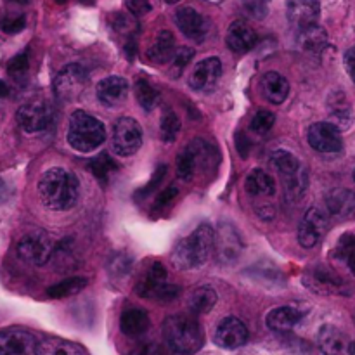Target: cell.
I'll return each mask as SVG.
<instances>
[{
    "mask_svg": "<svg viewBox=\"0 0 355 355\" xmlns=\"http://www.w3.org/2000/svg\"><path fill=\"white\" fill-rule=\"evenodd\" d=\"M38 196L49 210H69L80 198V182L73 172L59 166L49 168L38 180Z\"/></svg>",
    "mask_w": 355,
    "mask_h": 355,
    "instance_id": "cell-1",
    "label": "cell"
},
{
    "mask_svg": "<svg viewBox=\"0 0 355 355\" xmlns=\"http://www.w3.org/2000/svg\"><path fill=\"white\" fill-rule=\"evenodd\" d=\"M215 252V231L208 224H201L189 236L180 239L172 252V262L177 269H200Z\"/></svg>",
    "mask_w": 355,
    "mask_h": 355,
    "instance_id": "cell-2",
    "label": "cell"
},
{
    "mask_svg": "<svg viewBox=\"0 0 355 355\" xmlns=\"http://www.w3.org/2000/svg\"><path fill=\"white\" fill-rule=\"evenodd\" d=\"M163 336L172 352L189 355L203 345V331L196 318L186 314L170 315L163 322Z\"/></svg>",
    "mask_w": 355,
    "mask_h": 355,
    "instance_id": "cell-3",
    "label": "cell"
},
{
    "mask_svg": "<svg viewBox=\"0 0 355 355\" xmlns=\"http://www.w3.org/2000/svg\"><path fill=\"white\" fill-rule=\"evenodd\" d=\"M66 139L75 151L92 153L106 141V128H104L103 121H99L92 114L85 113V111H75L69 116Z\"/></svg>",
    "mask_w": 355,
    "mask_h": 355,
    "instance_id": "cell-4",
    "label": "cell"
},
{
    "mask_svg": "<svg viewBox=\"0 0 355 355\" xmlns=\"http://www.w3.org/2000/svg\"><path fill=\"white\" fill-rule=\"evenodd\" d=\"M135 293L142 298H151V300L168 304L179 297L180 288L166 283V269L163 267V263L153 262L139 279Z\"/></svg>",
    "mask_w": 355,
    "mask_h": 355,
    "instance_id": "cell-5",
    "label": "cell"
},
{
    "mask_svg": "<svg viewBox=\"0 0 355 355\" xmlns=\"http://www.w3.org/2000/svg\"><path fill=\"white\" fill-rule=\"evenodd\" d=\"M54 245L44 231H33L24 234L17 243V255L23 262L31 266H45L54 255Z\"/></svg>",
    "mask_w": 355,
    "mask_h": 355,
    "instance_id": "cell-6",
    "label": "cell"
},
{
    "mask_svg": "<svg viewBox=\"0 0 355 355\" xmlns=\"http://www.w3.org/2000/svg\"><path fill=\"white\" fill-rule=\"evenodd\" d=\"M89 83V73L80 64H68L58 73L54 80V94L58 99L69 103L80 97Z\"/></svg>",
    "mask_w": 355,
    "mask_h": 355,
    "instance_id": "cell-7",
    "label": "cell"
},
{
    "mask_svg": "<svg viewBox=\"0 0 355 355\" xmlns=\"http://www.w3.org/2000/svg\"><path fill=\"white\" fill-rule=\"evenodd\" d=\"M142 146V128L134 118L123 116L114 123L113 149L120 156H132Z\"/></svg>",
    "mask_w": 355,
    "mask_h": 355,
    "instance_id": "cell-8",
    "label": "cell"
},
{
    "mask_svg": "<svg viewBox=\"0 0 355 355\" xmlns=\"http://www.w3.org/2000/svg\"><path fill=\"white\" fill-rule=\"evenodd\" d=\"M305 286L318 295H349V286L338 274L318 266L309 269L302 277Z\"/></svg>",
    "mask_w": 355,
    "mask_h": 355,
    "instance_id": "cell-9",
    "label": "cell"
},
{
    "mask_svg": "<svg viewBox=\"0 0 355 355\" xmlns=\"http://www.w3.org/2000/svg\"><path fill=\"white\" fill-rule=\"evenodd\" d=\"M243 252V241L239 238L238 231L229 222L218 224L217 232H215V257L220 263L229 266L239 259Z\"/></svg>",
    "mask_w": 355,
    "mask_h": 355,
    "instance_id": "cell-10",
    "label": "cell"
},
{
    "mask_svg": "<svg viewBox=\"0 0 355 355\" xmlns=\"http://www.w3.org/2000/svg\"><path fill=\"white\" fill-rule=\"evenodd\" d=\"M16 120L26 134L44 132L52 121V111L45 101H31L17 110Z\"/></svg>",
    "mask_w": 355,
    "mask_h": 355,
    "instance_id": "cell-11",
    "label": "cell"
},
{
    "mask_svg": "<svg viewBox=\"0 0 355 355\" xmlns=\"http://www.w3.org/2000/svg\"><path fill=\"white\" fill-rule=\"evenodd\" d=\"M328 231V215L321 208H311L298 225V243L304 248H314Z\"/></svg>",
    "mask_w": 355,
    "mask_h": 355,
    "instance_id": "cell-12",
    "label": "cell"
},
{
    "mask_svg": "<svg viewBox=\"0 0 355 355\" xmlns=\"http://www.w3.org/2000/svg\"><path fill=\"white\" fill-rule=\"evenodd\" d=\"M309 144L319 153H340L343 149V139L340 130L329 121H318L311 125L307 132Z\"/></svg>",
    "mask_w": 355,
    "mask_h": 355,
    "instance_id": "cell-13",
    "label": "cell"
},
{
    "mask_svg": "<svg viewBox=\"0 0 355 355\" xmlns=\"http://www.w3.org/2000/svg\"><path fill=\"white\" fill-rule=\"evenodd\" d=\"M214 340L220 349H239V347H243L248 342V328H246V324L241 319L231 315V318L222 319L220 324L215 329Z\"/></svg>",
    "mask_w": 355,
    "mask_h": 355,
    "instance_id": "cell-14",
    "label": "cell"
},
{
    "mask_svg": "<svg viewBox=\"0 0 355 355\" xmlns=\"http://www.w3.org/2000/svg\"><path fill=\"white\" fill-rule=\"evenodd\" d=\"M222 76V62L218 58H208L194 66L189 78V87L196 92H210Z\"/></svg>",
    "mask_w": 355,
    "mask_h": 355,
    "instance_id": "cell-15",
    "label": "cell"
},
{
    "mask_svg": "<svg viewBox=\"0 0 355 355\" xmlns=\"http://www.w3.org/2000/svg\"><path fill=\"white\" fill-rule=\"evenodd\" d=\"M175 23L187 38L198 42V44H201L207 38L208 31H210V24H208L207 17L201 16L193 7H182V9L177 10Z\"/></svg>",
    "mask_w": 355,
    "mask_h": 355,
    "instance_id": "cell-16",
    "label": "cell"
},
{
    "mask_svg": "<svg viewBox=\"0 0 355 355\" xmlns=\"http://www.w3.org/2000/svg\"><path fill=\"white\" fill-rule=\"evenodd\" d=\"M37 340L23 328H7L0 331V355H24L35 350Z\"/></svg>",
    "mask_w": 355,
    "mask_h": 355,
    "instance_id": "cell-17",
    "label": "cell"
},
{
    "mask_svg": "<svg viewBox=\"0 0 355 355\" xmlns=\"http://www.w3.org/2000/svg\"><path fill=\"white\" fill-rule=\"evenodd\" d=\"M319 14H321L319 0H288L286 2L288 21L298 30L318 24Z\"/></svg>",
    "mask_w": 355,
    "mask_h": 355,
    "instance_id": "cell-18",
    "label": "cell"
},
{
    "mask_svg": "<svg viewBox=\"0 0 355 355\" xmlns=\"http://www.w3.org/2000/svg\"><path fill=\"white\" fill-rule=\"evenodd\" d=\"M97 99L110 107H116L125 103L128 96V82L121 76H107L97 83Z\"/></svg>",
    "mask_w": 355,
    "mask_h": 355,
    "instance_id": "cell-19",
    "label": "cell"
},
{
    "mask_svg": "<svg viewBox=\"0 0 355 355\" xmlns=\"http://www.w3.org/2000/svg\"><path fill=\"white\" fill-rule=\"evenodd\" d=\"M225 42H227V47L232 52H248L255 47L259 37H257L255 30L248 23L239 19L231 23L227 35H225Z\"/></svg>",
    "mask_w": 355,
    "mask_h": 355,
    "instance_id": "cell-20",
    "label": "cell"
},
{
    "mask_svg": "<svg viewBox=\"0 0 355 355\" xmlns=\"http://www.w3.org/2000/svg\"><path fill=\"white\" fill-rule=\"evenodd\" d=\"M328 111H329V123L335 125L338 130H347L352 125L354 111L350 106L349 99L343 92H335L328 99Z\"/></svg>",
    "mask_w": 355,
    "mask_h": 355,
    "instance_id": "cell-21",
    "label": "cell"
},
{
    "mask_svg": "<svg viewBox=\"0 0 355 355\" xmlns=\"http://www.w3.org/2000/svg\"><path fill=\"white\" fill-rule=\"evenodd\" d=\"M175 52V38H173L172 31L162 30L156 35L153 45H149L148 58L151 59L155 64H166V62L173 61Z\"/></svg>",
    "mask_w": 355,
    "mask_h": 355,
    "instance_id": "cell-22",
    "label": "cell"
},
{
    "mask_svg": "<svg viewBox=\"0 0 355 355\" xmlns=\"http://www.w3.org/2000/svg\"><path fill=\"white\" fill-rule=\"evenodd\" d=\"M302 318H304V315H302V312L298 311V309L277 307L267 314L266 324L270 331L286 333V331H291V329L300 322Z\"/></svg>",
    "mask_w": 355,
    "mask_h": 355,
    "instance_id": "cell-23",
    "label": "cell"
},
{
    "mask_svg": "<svg viewBox=\"0 0 355 355\" xmlns=\"http://www.w3.org/2000/svg\"><path fill=\"white\" fill-rule=\"evenodd\" d=\"M262 94L269 103L281 104L290 94V82L281 73L269 71L262 76Z\"/></svg>",
    "mask_w": 355,
    "mask_h": 355,
    "instance_id": "cell-24",
    "label": "cell"
},
{
    "mask_svg": "<svg viewBox=\"0 0 355 355\" xmlns=\"http://www.w3.org/2000/svg\"><path fill=\"white\" fill-rule=\"evenodd\" d=\"M297 45L302 51L311 52V54H319V52L324 51L326 45H328V33H326L324 28H321L319 24L302 28L297 33Z\"/></svg>",
    "mask_w": 355,
    "mask_h": 355,
    "instance_id": "cell-25",
    "label": "cell"
},
{
    "mask_svg": "<svg viewBox=\"0 0 355 355\" xmlns=\"http://www.w3.org/2000/svg\"><path fill=\"white\" fill-rule=\"evenodd\" d=\"M326 208L335 217L355 215V193L349 189H335L326 194Z\"/></svg>",
    "mask_w": 355,
    "mask_h": 355,
    "instance_id": "cell-26",
    "label": "cell"
},
{
    "mask_svg": "<svg viewBox=\"0 0 355 355\" xmlns=\"http://www.w3.org/2000/svg\"><path fill=\"white\" fill-rule=\"evenodd\" d=\"M151 326L148 312L142 309H128L121 314L120 318V329L123 335L130 336V338H137L142 336Z\"/></svg>",
    "mask_w": 355,
    "mask_h": 355,
    "instance_id": "cell-27",
    "label": "cell"
},
{
    "mask_svg": "<svg viewBox=\"0 0 355 355\" xmlns=\"http://www.w3.org/2000/svg\"><path fill=\"white\" fill-rule=\"evenodd\" d=\"M318 347L322 355H342L345 350V336L336 326L324 324L318 333Z\"/></svg>",
    "mask_w": 355,
    "mask_h": 355,
    "instance_id": "cell-28",
    "label": "cell"
},
{
    "mask_svg": "<svg viewBox=\"0 0 355 355\" xmlns=\"http://www.w3.org/2000/svg\"><path fill=\"white\" fill-rule=\"evenodd\" d=\"M35 355H85L78 345L58 336H45L35 345Z\"/></svg>",
    "mask_w": 355,
    "mask_h": 355,
    "instance_id": "cell-29",
    "label": "cell"
},
{
    "mask_svg": "<svg viewBox=\"0 0 355 355\" xmlns=\"http://www.w3.org/2000/svg\"><path fill=\"white\" fill-rule=\"evenodd\" d=\"M246 191L252 196L270 198L276 194V182L266 170L255 168L246 177Z\"/></svg>",
    "mask_w": 355,
    "mask_h": 355,
    "instance_id": "cell-30",
    "label": "cell"
},
{
    "mask_svg": "<svg viewBox=\"0 0 355 355\" xmlns=\"http://www.w3.org/2000/svg\"><path fill=\"white\" fill-rule=\"evenodd\" d=\"M189 146L194 153V158H196L198 170H201V172H214L217 168L218 163H220V156H218V151L214 146L201 141V139H196Z\"/></svg>",
    "mask_w": 355,
    "mask_h": 355,
    "instance_id": "cell-31",
    "label": "cell"
},
{
    "mask_svg": "<svg viewBox=\"0 0 355 355\" xmlns=\"http://www.w3.org/2000/svg\"><path fill=\"white\" fill-rule=\"evenodd\" d=\"M331 259L355 276V234L345 232L331 252Z\"/></svg>",
    "mask_w": 355,
    "mask_h": 355,
    "instance_id": "cell-32",
    "label": "cell"
},
{
    "mask_svg": "<svg viewBox=\"0 0 355 355\" xmlns=\"http://www.w3.org/2000/svg\"><path fill=\"white\" fill-rule=\"evenodd\" d=\"M217 304V293L210 286H201L194 290L189 297V309L193 314H208Z\"/></svg>",
    "mask_w": 355,
    "mask_h": 355,
    "instance_id": "cell-33",
    "label": "cell"
},
{
    "mask_svg": "<svg viewBox=\"0 0 355 355\" xmlns=\"http://www.w3.org/2000/svg\"><path fill=\"white\" fill-rule=\"evenodd\" d=\"M270 163L274 165V168L279 172V175L283 179H288V177L295 175L297 172H300L304 166L300 165L297 156L290 151H284V149H277L270 155Z\"/></svg>",
    "mask_w": 355,
    "mask_h": 355,
    "instance_id": "cell-34",
    "label": "cell"
},
{
    "mask_svg": "<svg viewBox=\"0 0 355 355\" xmlns=\"http://www.w3.org/2000/svg\"><path fill=\"white\" fill-rule=\"evenodd\" d=\"M284 182V193H286V200L291 201V203H297L304 198L305 191H307L309 186V177L307 170L302 168L300 172H297L295 175L288 177V179H283Z\"/></svg>",
    "mask_w": 355,
    "mask_h": 355,
    "instance_id": "cell-35",
    "label": "cell"
},
{
    "mask_svg": "<svg viewBox=\"0 0 355 355\" xmlns=\"http://www.w3.org/2000/svg\"><path fill=\"white\" fill-rule=\"evenodd\" d=\"M89 168H90V172L94 173V177L99 180L101 186H106V184L110 182V177L113 175V172H116L118 170V165L114 163L113 158H110V155H106V153H101L97 158L90 159Z\"/></svg>",
    "mask_w": 355,
    "mask_h": 355,
    "instance_id": "cell-36",
    "label": "cell"
},
{
    "mask_svg": "<svg viewBox=\"0 0 355 355\" xmlns=\"http://www.w3.org/2000/svg\"><path fill=\"white\" fill-rule=\"evenodd\" d=\"M85 286H87L85 277L73 276V277H68V279L61 281V283L52 284V286L47 290V295L51 298L73 297V295L80 293V291H82Z\"/></svg>",
    "mask_w": 355,
    "mask_h": 355,
    "instance_id": "cell-37",
    "label": "cell"
},
{
    "mask_svg": "<svg viewBox=\"0 0 355 355\" xmlns=\"http://www.w3.org/2000/svg\"><path fill=\"white\" fill-rule=\"evenodd\" d=\"M135 97H137L139 104L144 107L146 111L155 110L156 104L159 101V92L155 85L148 82V80H137L135 82Z\"/></svg>",
    "mask_w": 355,
    "mask_h": 355,
    "instance_id": "cell-38",
    "label": "cell"
},
{
    "mask_svg": "<svg viewBox=\"0 0 355 355\" xmlns=\"http://www.w3.org/2000/svg\"><path fill=\"white\" fill-rule=\"evenodd\" d=\"M196 158H194V153L193 149H191V146H187V148H184L182 151H180V155L177 156V175L182 180H191L194 173H196Z\"/></svg>",
    "mask_w": 355,
    "mask_h": 355,
    "instance_id": "cell-39",
    "label": "cell"
},
{
    "mask_svg": "<svg viewBox=\"0 0 355 355\" xmlns=\"http://www.w3.org/2000/svg\"><path fill=\"white\" fill-rule=\"evenodd\" d=\"M159 132H162V139L166 142H173L180 132V120L173 110H166L162 116V123H159Z\"/></svg>",
    "mask_w": 355,
    "mask_h": 355,
    "instance_id": "cell-40",
    "label": "cell"
},
{
    "mask_svg": "<svg viewBox=\"0 0 355 355\" xmlns=\"http://www.w3.org/2000/svg\"><path fill=\"white\" fill-rule=\"evenodd\" d=\"M134 17L128 16V14H123V12H116L111 16V19H110L111 26H113L120 35L127 37V40L128 38H134L135 33H137V30H139V26H137V23H135Z\"/></svg>",
    "mask_w": 355,
    "mask_h": 355,
    "instance_id": "cell-41",
    "label": "cell"
},
{
    "mask_svg": "<svg viewBox=\"0 0 355 355\" xmlns=\"http://www.w3.org/2000/svg\"><path fill=\"white\" fill-rule=\"evenodd\" d=\"M274 123H276V114L270 113V111L267 110H260L257 111L255 116L252 118L250 128H252L255 134L262 135V134H267V132L274 127Z\"/></svg>",
    "mask_w": 355,
    "mask_h": 355,
    "instance_id": "cell-42",
    "label": "cell"
},
{
    "mask_svg": "<svg viewBox=\"0 0 355 355\" xmlns=\"http://www.w3.org/2000/svg\"><path fill=\"white\" fill-rule=\"evenodd\" d=\"M28 66H30V59H28V52H21V54L14 55L9 62H7V73L9 76H12L14 80L19 82L21 78H24V75L28 73Z\"/></svg>",
    "mask_w": 355,
    "mask_h": 355,
    "instance_id": "cell-43",
    "label": "cell"
},
{
    "mask_svg": "<svg viewBox=\"0 0 355 355\" xmlns=\"http://www.w3.org/2000/svg\"><path fill=\"white\" fill-rule=\"evenodd\" d=\"M26 28V16L24 14H7L0 17V30L7 35H16Z\"/></svg>",
    "mask_w": 355,
    "mask_h": 355,
    "instance_id": "cell-44",
    "label": "cell"
},
{
    "mask_svg": "<svg viewBox=\"0 0 355 355\" xmlns=\"http://www.w3.org/2000/svg\"><path fill=\"white\" fill-rule=\"evenodd\" d=\"M166 170H168V166H166L165 163H159V165L156 166L155 173H153L151 180H149V182L146 184V186L142 187L137 194H135V198H137V200H144V198H148L149 194L155 193V191L159 187V184H162L163 177L166 175Z\"/></svg>",
    "mask_w": 355,
    "mask_h": 355,
    "instance_id": "cell-45",
    "label": "cell"
},
{
    "mask_svg": "<svg viewBox=\"0 0 355 355\" xmlns=\"http://www.w3.org/2000/svg\"><path fill=\"white\" fill-rule=\"evenodd\" d=\"M241 3L253 19H263L269 14V0H241Z\"/></svg>",
    "mask_w": 355,
    "mask_h": 355,
    "instance_id": "cell-46",
    "label": "cell"
},
{
    "mask_svg": "<svg viewBox=\"0 0 355 355\" xmlns=\"http://www.w3.org/2000/svg\"><path fill=\"white\" fill-rule=\"evenodd\" d=\"M110 270L113 276H127L132 269V259L127 253H118L110 260Z\"/></svg>",
    "mask_w": 355,
    "mask_h": 355,
    "instance_id": "cell-47",
    "label": "cell"
},
{
    "mask_svg": "<svg viewBox=\"0 0 355 355\" xmlns=\"http://www.w3.org/2000/svg\"><path fill=\"white\" fill-rule=\"evenodd\" d=\"M194 58V51L189 47H179L177 49L175 55H173V68L177 69V71H182L184 68H186L187 64H189L191 61H193Z\"/></svg>",
    "mask_w": 355,
    "mask_h": 355,
    "instance_id": "cell-48",
    "label": "cell"
},
{
    "mask_svg": "<svg viewBox=\"0 0 355 355\" xmlns=\"http://www.w3.org/2000/svg\"><path fill=\"white\" fill-rule=\"evenodd\" d=\"M125 6L130 10L132 16L135 17L144 16V14H148L151 10V2L149 0H125Z\"/></svg>",
    "mask_w": 355,
    "mask_h": 355,
    "instance_id": "cell-49",
    "label": "cell"
},
{
    "mask_svg": "<svg viewBox=\"0 0 355 355\" xmlns=\"http://www.w3.org/2000/svg\"><path fill=\"white\" fill-rule=\"evenodd\" d=\"M177 194H179V189H177L175 184H172V186L166 187V189L163 191V193L159 194L158 198H156V201H155V208H156V210H159V208H165L166 205L170 203V201L175 200Z\"/></svg>",
    "mask_w": 355,
    "mask_h": 355,
    "instance_id": "cell-50",
    "label": "cell"
},
{
    "mask_svg": "<svg viewBox=\"0 0 355 355\" xmlns=\"http://www.w3.org/2000/svg\"><path fill=\"white\" fill-rule=\"evenodd\" d=\"M132 355H166L165 349L162 345L155 342H146L142 345H139L137 349L132 352Z\"/></svg>",
    "mask_w": 355,
    "mask_h": 355,
    "instance_id": "cell-51",
    "label": "cell"
},
{
    "mask_svg": "<svg viewBox=\"0 0 355 355\" xmlns=\"http://www.w3.org/2000/svg\"><path fill=\"white\" fill-rule=\"evenodd\" d=\"M343 61H345V68H347V71H349L350 78L355 82V47L349 49V51L345 52V58H343Z\"/></svg>",
    "mask_w": 355,
    "mask_h": 355,
    "instance_id": "cell-52",
    "label": "cell"
},
{
    "mask_svg": "<svg viewBox=\"0 0 355 355\" xmlns=\"http://www.w3.org/2000/svg\"><path fill=\"white\" fill-rule=\"evenodd\" d=\"M236 144H238L239 155H241L243 158H246V156L250 155V148H252L248 137H246L245 134H238V137H236Z\"/></svg>",
    "mask_w": 355,
    "mask_h": 355,
    "instance_id": "cell-53",
    "label": "cell"
},
{
    "mask_svg": "<svg viewBox=\"0 0 355 355\" xmlns=\"http://www.w3.org/2000/svg\"><path fill=\"white\" fill-rule=\"evenodd\" d=\"M9 196H10L9 187H7V184L0 179V203H3V201L9 200Z\"/></svg>",
    "mask_w": 355,
    "mask_h": 355,
    "instance_id": "cell-54",
    "label": "cell"
},
{
    "mask_svg": "<svg viewBox=\"0 0 355 355\" xmlns=\"http://www.w3.org/2000/svg\"><path fill=\"white\" fill-rule=\"evenodd\" d=\"M7 94H9V87H7L6 82H2V80H0V97H6Z\"/></svg>",
    "mask_w": 355,
    "mask_h": 355,
    "instance_id": "cell-55",
    "label": "cell"
},
{
    "mask_svg": "<svg viewBox=\"0 0 355 355\" xmlns=\"http://www.w3.org/2000/svg\"><path fill=\"white\" fill-rule=\"evenodd\" d=\"M347 352H349V355H355V342L350 343L349 349H347Z\"/></svg>",
    "mask_w": 355,
    "mask_h": 355,
    "instance_id": "cell-56",
    "label": "cell"
},
{
    "mask_svg": "<svg viewBox=\"0 0 355 355\" xmlns=\"http://www.w3.org/2000/svg\"><path fill=\"white\" fill-rule=\"evenodd\" d=\"M80 3H83V6H94L96 3V0H78Z\"/></svg>",
    "mask_w": 355,
    "mask_h": 355,
    "instance_id": "cell-57",
    "label": "cell"
},
{
    "mask_svg": "<svg viewBox=\"0 0 355 355\" xmlns=\"http://www.w3.org/2000/svg\"><path fill=\"white\" fill-rule=\"evenodd\" d=\"M9 2H16V3H21V6H24V3H28V0H9Z\"/></svg>",
    "mask_w": 355,
    "mask_h": 355,
    "instance_id": "cell-58",
    "label": "cell"
},
{
    "mask_svg": "<svg viewBox=\"0 0 355 355\" xmlns=\"http://www.w3.org/2000/svg\"><path fill=\"white\" fill-rule=\"evenodd\" d=\"M166 3H177V2H180V0H165Z\"/></svg>",
    "mask_w": 355,
    "mask_h": 355,
    "instance_id": "cell-59",
    "label": "cell"
},
{
    "mask_svg": "<svg viewBox=\"0 0 355 355\" xmlns=\"http://www.w3.org/2000/svg\"><path fill=\"white\" fill-rule=\"evenodd\" d=\"M54 2H58V3H66V2H68V0H54Z\"/></svg>",
    "mask_w": 355,
    "mask_h": 355,
    "instance_id": "cell-60",
    "label": "cell"
},
{
    "mask_svg": "<svg viewBox=\"0 0 355 355\" xmlns=\"http://www.w3.org/2000/svg\"><path fill=\"white\" fill-rule=\"evenodd\" d=\"M354 180H355V170H354Z\"/></svg>",
    "mask_w": 355,
    "mask_h": 355,
    "instance_id": "cell-61",
    "label": "cell"
}]
</instances>
